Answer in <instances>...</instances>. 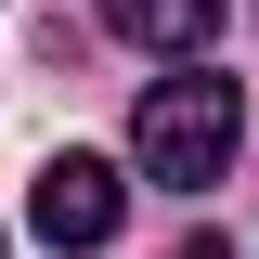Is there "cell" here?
<instances>
[{"label":"cell","mask_w":259,"mask_h":259,"mask_svg":"<svg viewBox=\"0 0 259 259\" xmlns=\"http://www.w3.org/2000/svg\"><path fill=\"white\" fill-rule=\"evenodd\" d=\"M233 143H246V91H233L221 65H182V78H156V91L130 104V168L168 194H207L233 168Z\"/></svg>","instance_id":"obj_1"},{"label":"cell","mask_w":259,"mask_h":259,"mask_svg":"<svg viewBox=\"0 0 259 259\" xmlns=\"http://www.w3.org/2000/svg\"><path fill=\"white\" fill-rule=\"evenodd\" d=\"M26 221H39V246H104V233L130 221V182L104 156H52L39 194H26Z\"/></svg>","instance_id":"obj_2"},{"label":"cell","mask_w":259,"mask_h":259,"mask_svg":"<svg viewBox=\"0 0 259 259\" xmlns=\"http://www.w3.org/2000/svg\"><path fill=\"white\" fill-rule=\"evenodd\" d=\"M117 39H143V52H194V39L221 26V0H91Z\"/></svg>","instance_id":"obj_3"},{"label":"cell","mask_w":259,"mask_h":259,"mask_svg":"<svg viewBox=\"0 0 259 259\" xmlns=\"http://www.w3.org/2000/svg\"><path fill=\"white\" fill-rule=\"evenodd\" d=\"M182 259H233V246H182Z\"/></svg>","instance_id":"obj_4"}]
</instances>
